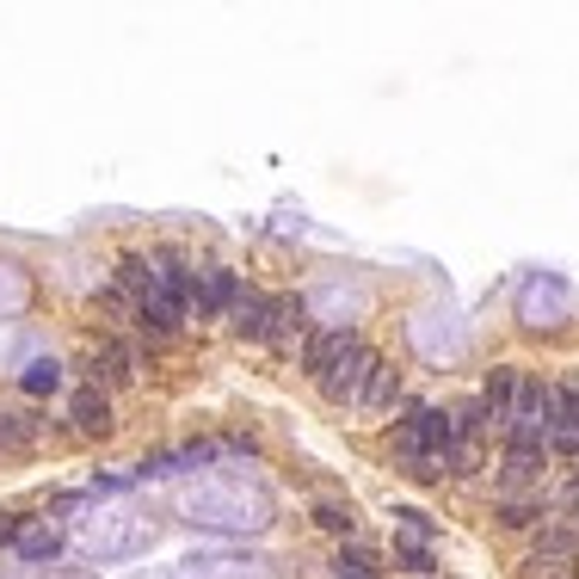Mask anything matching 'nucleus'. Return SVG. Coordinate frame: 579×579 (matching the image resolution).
<instances>
[{
	"label": "nucleus",
	"mask_w": 579,
	"mask_h": 579,
	"mask_svg": "<svg viewBox=\"0 0 579 579\" xmlns=\"http://www.w3.org/2000/svg\"><path fill=\"white\" fill-rule=\"evenodd\" d=\"M549 468V432H505V456H500V487L518 500L530 487H542Z\"/></svg>",
	"instance_id": "f257e3e1"
},
{
	"label": "nucleus",
	"mask_w": 579,
	"mask_h": 579,
	"mask_svg": "<svg viewBox=\"0 0 579 579\" xmlns=\"http://www.w3.org/2000/svg\"><path fill=\"white\" fill-rule=\"evenodd\" d=\"M370 370H376V351L364 346V339H358V333H351V346L339 351V358H333L327 370H321V395H327L333 407H358L364 401V383H370Z\"/></svg>",
	"instance_id": "f03ea898"
},
{
	"label": "nucleus",
	"mask_w": 579,
	"mask_h": 579,
	"mask_svg": "<svg viewBox=\"0 0 579 579\" xmlns=\"http://www.w3.org/2000/svg\"><path fill=\"white\" fill-rule=\"evenodd\" d=\"M87 383L93 388H117V383H136V370H142V351L130 346V339H99L93 351H87Z\"/></svg>",
	"instance_id": "7ed1b4c3"
},
{
	"label": "nucleus",
	"mask_w": 579,
	"mask_h": 579,
	"mask_svg": "<svg viewBox=\"0 0 579 579\" xmlns=\"http://www.w3.org/2000/svg\"><path fill=\"white\" fill-rule=\"evenodd\" d=\"M579 567V530L567 524H542L537 530V549H530V574H549V579H567Z\"/></svg>",
	"instance_id": "20e7f679"
},
{
	"label": "nucleus",
	"mask_w": 579,
	"mask_h": 579,
	"mask_svg": "<svg viewBox=\"0 0 579 579\" xmlns=\"http://www.w3.org/2000/svg\"><path fill=\"white\" fill-rule=\"evenodd\" d=\"M549 420H555V388L542 383V376H530V370H524V376H518V401H512V420H505V432H549Z\"/></svg>",
	"instance_id": "39448f33"
},
{
	"label": "nucleus",
	"mask_w": 579,
	"mask_h": 579,
	"mask_svg": "<svg viewBox=\"0 0 579 579\" xmlns=\"http://www.w3.org/2000/svg\"><path fill=\"white\" fill-rule=\"evenodd\" d=\"M234 296H241V278H234L229 266H204L192 284V314L197 321H216V314L234 309Z\"/></svg>",
	"instance_id": "423d86ee"
},
{
	"label": "nucleus",
	"mask_w": 579,
	"mask_h": 579,
	"mask_svg": "<svg viewBox=\"0 0 579 579\" xmlns=\"http://www.w3.org/2000/svg\"><path fill=\"white\" fill-rule=\"evenodd\" d=\"M229 327L241 339H253V346H271V296L241 284V296H234V309H229Z\"/></svg>",
	"instance_id": "0eeeda50"
},
{
	"label": "nucleus",
	"mask_w": 579,
	"mask_h": 579,
	"mask_svg": "<svg viewBox=\"0 0 579 579\" xmlns=\"http://www.w3.org/2000/svg\"><path fill=\"white\" fill-rule=\"evenodd\" d=\"M68 420H75V432H87V438H105V432H112V395H105V388H75V401H68Z\"/></svg>",
	"instance_id": "6e6552de"
},
{
	"label": "nucleus",
	"mask_w": 579,
	"mask_h": 579,
	"mask_svg": "<svg viewBox=\"0 0 579 579\" xmlns=\"http://www.w3.org/2000/svg\"><path fill=\"white\" fill-rule=\"evenodd\" d=\"M136 327L149 333V339H173L179 327H185V309H179L173 296H142V303H136Z\"/></svg>",
	"instance_id": "1a4fd4ad"
},
{
	"label": "nucleus",
	"mask_w": 579,
	"mask_h": 579,
	"mask_svg": "<svg viewBox=\"0 0 579 579\" xmlns=\"http://www.w3.org/2000/svg\"><path fill=\"white\" fill-rule=\"evenodd\" d=\"M518 364H493L487 370V383H481V407H487V420H512V401H518Z\"/></svg>",
	"instance_id": "9d476101"
},
{
	"label": "nucleus",
	"mask_w": 579,
	"mask_h": 579,
	"mask_svg": "<svg viewBox=\"0 0 579 579\" xmlns=\"http://www.w3.org/2000/svg\"><path fill=\"white\" fill-rule=\"evenodd\" d=\"M401 401V370L388 364V358H376V370H370V383H364V413H388V407Z\"/></svg>",
	"instance_id": "9b49d317"
},
{
	"label": "nucleus",
	"mask_w": 579,
	"mask_h": 579,
	"mask_svg": "<svg viewBox=\"0 0 579 579\" xmlns=\"http://www.w3.org/2000/svg\"><path fill=\"white\" fill-rule=\"evenodd\" d=\"M351 346V333L346 327H327V333H309V346H303V376H314L321 383V370L339 358V351Z\"/></svg>",
	"instance_id": "f8f14e48"
},
{
	"label": "nucleus",
	"mask_w": 579,
	"mask_h": 579,
	"mask_svg": "<svg viewBox=\"0 0 579 579\" xmlns=\"http://www.w3.org/2000/svg\"><path fill=\"white\" fill-rule=\"evenodd\" d=\"M25 561H56V549H62V537L56 530H43V524H25L20 530V542H13Z\"/></svg>",
	"instance_id": "ddd939ff"
},
{
	"label": "nucleus",
	"mask_w": 579,
	"mask_h": 579,
	"mask_svg": "<svg viewBox=\"0 0 579 579\" xmlns=\"http://www.w3.org/2000/svg\"><path fill=\"white\" fill-rule=\"evenodd\" d=\"M493 518H500V530H530V524L542 518V493H524V500H505L500 512H493Z\"/></svg>",
	"instance_id": "4468645a"
},
{
	"label": "nucleus",
	"mask_w": 579,
	"mask_h": 579,
	"mask_svg": "<svg viewBox=\"0 0 579 579\" xmlns=\"http://www.w3.org/2000/svg\"><path fill=\"white\" fill-rule=\"evenodd\" d=\"M314 524L333 530V537H351V530H358V512H351V500H321L314 505Z\"/></svg>",
	"instance_id": "2eb2a0df"
},
{
	"label": "nucleus",
	"mask_w": 579,
	"mask_h": 579,
	"mask_svg": "<svg viewBox=\"0 0 579 579\" xmlns=\"http://www.w3.org/2000/svg\"><path fill=\"white\" fill-rule=\"evenodd\" d=\"M20 388H25V395H56V388H62V364H56V358H38V364H25Z\"/></svg>",
	"instance_id": "dca6fc26"
},
{
	"label": "nucleus",
	"mask_w": 579,
	"mask_h": 579,
	"mask_svg": "<svg viewBox=\"0 0 579 579\" xmlns=\"http://www.w3.org/2000/svg\"><path fill=\"white\" fill-rule=\"evenodd\" d=\"M475 468H481V450L468 445V438H456V445L438 456V475H456V481H463V475H475Z\"/></svg>",
	"instance_id": "f3484780"
},
{
	"label": "nucleus",
	"mask_w": 579,
	"mask_h": 579,
	"mask_svg": "<svg viewBox=\"0 0 579 579\" xmlns=\"http://www.w3.org/2000/svg\"><path fill=\"white\" fill-rule=\"evenodd\" d=\"M395 561H401V574H432L438 567L432 542H407V537H395Z\"/></svg>",
	"instance_id": "a211bd4d"
},
{
	"label": "nucleus",
	"mask_w": 579,
	"mask_h": 579,
	"mask_svg": "<svg viewBox=\"0 0 579 579\" xmlns=\"http://www.w3.org/2000/svg\"><path fill=\"white\" fill-rule=\"evenodd\" d=\"M549 432H579V383L555 388V420H549Z\"/></svg>",
	"instance_id": "6ab92c4d"
},
{
	"label": "nucleus",
	"mask_w": 579,
	"mask_h": 579,
	"mask_svg": "<svg viewBox=\"0 0 579 579\" xmlns=\"http://www.w3.org/2000/svg\"><path fill=\"white\" fill-rule=\"evenodd\" d=\"M395 524H401L407 542H432V530H438V524H432V512H420V505H395Z\"/></svg>",
	"instance_id": "aec40b11"
},
{
	"label": "nucleus",
	"mask_w": 579,
	"mask_h": 579,
	"mask_svg": "<svg viewBox=\"0 0 579 579\" xmlns=\"http://www.w3.org/2000/svg\"><path fill=\"white\" fill-rule=\"evenodd\" d=\"M339 579H376V567H370V549H358V542H351L346 555H339Z\"/></svg>",
	"instance_id": "412c9836"
},
{
	"label": "nucleus",
	"mask_w": 579,
	"mask_h": 579,
	"mask_svg": "<svg viewBox=\"0 0 579 579\" xmlns=\"http://www.w3.org/2000/svg\"><path fill=\"white\" fill-rule=\"evenodd\" d=\"M549 456H579V432H549Z\"/></svg>",
	"instance_id": "4be33fe9"
},
{
	"label": "nucleus",
	"mask_w": 579,
	"mask_h": 579,
	"mask_svg": "<svg viewBox=\"0 0 579 579\" xmlns=\"http://www.w3.org/2000/svg\"><path fill=\"white\" fill-rule=\"evenodd\" d=\"M20 530H25L20 512H0V542H20Z\"/></svg>",
	"instance_id": "5701e85b"
},
{
	"label": "nucleus",
	"mask_w": 579,
	"mask_h": 579,
	"mask_svg": "<svg viewBox=\"0 0 579 579\" xmlns=\"http://www.w3.org/2000/svg\"><path fill=\"white\" fill-rule=\"evenodd\" d=\"M574 524H579V493H574Z\"/></svg>",
	"instance_id": "b1692460"
}]
</instances>
